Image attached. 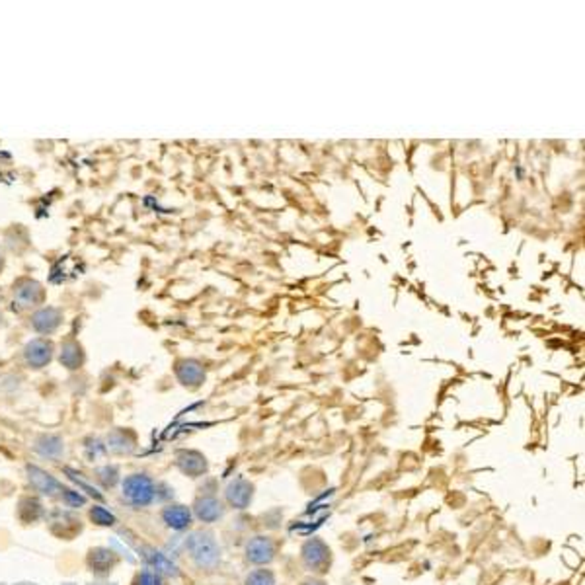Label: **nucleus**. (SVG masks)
<instances>
[{"label":"nucleus","instance_id":"1a4fd4ad","mask_svg":"<svg viewBox=\"0 0 585 585\" xmlns=\"http://www.w3.org/2000/svg\"><path fill=\"white\" fill-rule=\"evenodd\" d=\"M176 375L182 381V384H190V386H197L201 384L205 379V371L203 367L197 363V361H191V359H184L176 365Z\"/></svg>","mask_w":585,"mask_h":585},{"label":"nucleus","instance_id":"423d86ee","mask_svg":"<svg viewBox=\"0 0 585 585\" xmlns=\"http://www.w3.org/2000/svg\"><path fill=\"white\" fill-rule=\"evenodd\" d=\"M61 322H63V312L55 306H43V308L36 310L29 319L32 328L38 334H43V336L53 334L61 326Z\"/></svg>","mask_w":585,"mask_h":585},{"label":"nucleus","instance_id":"0eeeda50","mask_svg":"<svg viewBox=\"0 0 585 585\" xmlns=\"http://www.w3.org/2000/svg\"><path fill=\"white\" fill-rule=\"evenodd\" d=\"M246 558L252 564H269L275 558V543L269 536H254L246 545Z\"/></svg>","mask_w":585,"mask_h":585},{"label":"nucleus","instance_id":"f3484780","mask_svg":"<svg viewBox=\"0 0 585 585\" xmlns=\"http://www.w3.org/2000/svg\"><path fill=\"white\" fill-rule=\"evenodd\" d=\"M137 585H160V580H158V575H154V573H142L139 577V582H137Z\"/></svg>","mask_w":585,"mask_h":585},{"label":"nucleus","instance_id":"9d476101","mask_svg":"<svg viewBox=\"0 0 585 585\" xmlns=\"http://www.w3.org/2000/svg\"><path fill=\"white\" fill-rule=\"evenodd\" d=\"M59 361L63 363L66 369H78L82 363H84V351H82V345L75 342V340H66L63 345H61V356H59Z\"/></svg>","mask_w":585,"mask_h":585},{"label":"nucleus","instance_id":"9b49d317","mask_svg":"<svg viewBox=\"0 0 585 585\" xmlns=\"http://www.w3.org/2000/svg\"><path fill=\"white\" fill-rule=\"evenodd\" d=\"M164 521L172 527V529H186L191 521V513L190 509L184 508V506H170V508L164 509L162 513Z\"/></svg>","mask_w":585,"mask_h":585},{"label":"nucleus","instance_id":"f8f14e48","mask_svg":"<svg viewBox=\"0 0 585 585\" xmlns=\"http://www.w3.org/2000/svg\"><path fill=\"white\" fill-rule=\"evenodd\" d=\"M178 464L182 466V471L188 472V474H193V476L207 471L205 458L201 457L199 453H195V451H184V453H179Z\"/></svg>","mask_w":585,"mask_h":585},{"label":"nucleus","instance_id":"6ab92c4d","mask_svg":"<svg viewBox=\"0 0 585 585\" xmlns=\"http://www.w3.org/2000/svg\"><path fill=\"white\" fill-rule=\"evenodd\" d=\"M2 267H4V258L0 254V271H2Z\"/></svg>","mask_w":585,"mask_h":585},{"label":"nucleus","instance_id":"20e7f679","mask_svg":"<svg viewBox=\"0 0 585 585\" xmlns=\"http://www.w3.org/2000/svg\"><path fill=\"white\" fill-rule=\"evenodd\" d=\"M123 494L133 501V503H139V506H145L149 503L154 497V484L153 480H149L147 476H140V474H135L127 478L123 482Z\"/></svg>","mask_w":585,"mask_h":585},{"label":"nucleus","instance_id":"39448f33","mask_svg":"<svg viewBox=\"0 0 585 585\" xmlns=\"http://www.w3.org/2000/svg\"><path fill=\"white\" fill-rule=\"evenodd\" d=\"M53 344L47 338H36L24 347V359L29 367L41 369L53 359Z\"/></svg>","mask_w":585,"mask_h":585},{"label":"nucleus","instance_id":"4468645a","mask_svg":"<svg viewBox=\"0 0 585 585\" xmlns=\"http://www.w3.org/2000/svg\"><path fill=\"white\" fill-rule=\"evenodd\" d=\"M246 585H275V575L269 570H254L250 572V575L246 577Z\"/></svg>","mask_w":585,"mask_h":585},{"label":"nucleus","instance_id":"7ed1b4c3","mask_svg":"<svg viewBox=\"0 0 585 585\" xmlns=\"http://www.w3.org/2000/svg\"><path fill=\"white\" fill-rule=\"evenodd\" d=\"M303 560H305L306 566L312 568L314 572H326L332 560L330 548L319 538H312L303 547Z\"/></svg>","mask_w":585,"mask_h":585},{"label":"nucleus","instance_id":"ddd939ff","mask_svg":"<svg viewBox=\"0 0 585 585\" xmlns=\"http://www.w3.org/2000/svg\"><path fill=\"white\" fill-rule=\"evenodd\" d=\"M195 513L201 521H215L221 517L223 509H221V503L215 497H201L195 503Z\"/></svg>","mask_w":585,"mask_h":585},{"label":"nucleus","instance_id":"dca6fc26","mask_svg":"<svg viewBox=\"0 0 585 585\" xmlns=\"http://www.w3.org/2000/svg\"><path fill=\"white\" fill-rule=\"evenodd\" d=\"M92 519L98 521L100 525H112V523H114V517H112L108 511H103L102 508H96L92 511Z\"/></svg>","mask_w":585,"mask_h":585},{"label":"nucleus","instance_id":"a211bd4d","mask_svg":"<svg viewBox=\"0 0 585 585\" xmlns=\"http://www.w3.org/2000/svg\"><path fill=\"white\" fill-rule=\"evenodd\" d=\"M303 585H326L324 582H320V580H306Z\"/></svg>","mask_w":585,"mask_h":585},{"label":"nucleus","instance_id":"f03ea898","mask_svg":"<svg viewBox=\"0 0 585 585\" xmlns=\"http://www.w3.org/2000/svg\"><path fill=\"white\" fill-rule=\"evenodd\" d=\"M45 301L43 285L34 279H20L14 285V303L20 308H36Z\"/></svg>","mask_w":585,"mask_h":585},{"label":"nucleus","instance_id":"6e6552de","mask_svg":"<svg viewBox=\"0 0 585 585\" xmlns=\"http://www.w3.org/2000/svg\"><path fill=\"white\" fill-rule=\"evenodd\" d=\"M252 490H254V488H252V484L248 482V480L236 478V480L230 482L229 488H227V499H229L230 506H234L236 509L248 508V503L252 501V496H254Z\"/></svg>","mask_w":585,"mask_h":585},{"label":"nucleus","instance_id":"f257e3e1","mask_svg":"<svg viewBox=\"0 0 585 585\" xmlns=\"http://www.w3.org/2000/svg\"><path fill=\"white\" fill-rule=\"evenodd\" d=\"M190 550L193 560H195L199 566H205V568L215 566L216 562H219V556H221V550H219V547H216V543L213 540L211 534H193L190 538Z\"/></svg>","mask_w":585,"mask_h":585},{"label":"nucleus","instance_id":"2eb2a0df","mask_svg":"<svg viewBox=\"0 0 585 585\" xmlns=\"http://www.w3.org/2000/svg\"><path fill=\"white\" fill-rule=\"evenodd\" d=\"M39 449H41V453L53 457V455H57V453L63 449V445H61V441H59L57 437H45V439H43V445H39Z\"/></svg>","mask_w":585,"mask_h":585}]
</instances>
